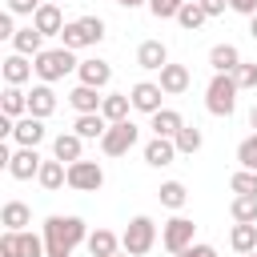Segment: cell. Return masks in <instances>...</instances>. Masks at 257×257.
I'll return each mask as SVG.
<instances>
[{"instance_id":"8","label":"cell","mask_w":257,"mask_h":257,"mask_svg":"<svg viewBox=\"0 0 257 257\" xmlns=\"http://www.w3.org/2000/svg\"><path fill=\"white\" fill-rule=\"evenodd\" d=\"M128 100H133L137 112H149V116H153V112L165 108V104H161V100H165V88H161L157 80H137V84L128 88Z\"/></svg>"},{"instance_id":"11","label":"cell","mask_w":257,"mask_h":257,"mask_svg":"<svg viewBox=\"0 0 257 257\" xmlns=\"http://www.w3.org/2000/svg\"><path fill=\"white\" fill-rule=\"evenodd\" d=\"M76 76H80V84H88V88H108V80H112V64L100 60V56H92V60H80Z\"/></svg>"},{"instance_id":"30","label":"cell","mask_w":257,"mask_h":257,"mask_svg":"<svg viewBox=\"0 0 257 257\" xmlns=\"http://www.w3.org/2000/svg\"><path fill=\"white\" fill-rule=\"evenodd\" d=\"M229 245H233L237 253H257V225H237V221H233Z\"/></svg>"},{"instance_id":"48","label":"cell","mask_w":257,"mask_h":257,"mask_svg":"<svg viewBox=\"0 0 257 257\" xmlns=\"http://www.w3.org/2000/svg\"><path fill=\"white\" fill-rule=\"evenodd\" d=\"M249 36L257 40V16H249Z\"/></svg>"},{"instance_id":"16","label":"cell","mask_w":257,"mask_h":257,"mask_svg":"<svg viewBox=\"0 0 257 257\" xmlns=\"http://www.w3.org/2000/svg\"><path fill=\"white\" fill-rule=\"evenodd\" d=\"M80 153H84V141H80L76 133H56V137H52V157H56V161L76 165V161H84Z\"/></svg>"},{"instance_id":"15","label":"cell","mask_w":257,"mask_h":257,"mask_svg":"<svg viewBox=\"0 0 257 257\" xmlns=\"http://www.w3.org/2000/svg\"><path fill=\"white\" fill-rule=\"evenodd\" d=\"M157 84L165 88V96H181V92H189L193 76H189V68H185V64H165V68H161V80H157Z\"/></svg>"},{"instance_id":"27","label":"cell","mask_w":257,"mask_h":257,"mask_svg":"<svg viewBox=\"0 0 257 257\" xmlns=\"http://www.w3.org/2000/svg\"><path fill=\"white\" fill-rule=\"evenodd\" d=\"M128 108H133V100H128V92H104V104H100V116H104L108 124H116V120H128Z\"/></svg>"},{"instance_id":"41","label":"cell","mask_w":257,"mask_h":257,"mask_svg":"<svg viewBox=\"0 0 257 257\" xmlns=\"http://www.w3.org/2000/svg\"><path fill=\"white\" fill-rule=\"evenodd\" d=\"M40 4H44V0H4V8H8L12 16H36Z\"/></svg>"},{"instance_id":"38","label":"cell","mask_w":257,"mask_h":257,"mask_svg":"<svg viewBox=\"0 0 257 257\" xmlns=\"http://www.w3.org/2000/svg\"><path fill=\"white\" fill-rule=\"evenodd\" d=\"M237 165L257 173V133H253V137H245V141L237 145Z\"/></svg>"},{"instance_id":"26","label":"cell","mask_w":257,"mask_h":257,"mask_svg":"<svg viewBox=\"0 0 257 257\" xmlns=\"http://www.w3.org/2000/svg\"><path fill=\"white\" fill-rule=\"evenodd\" d=\"M209 64H213V72H237V64H241L237 44H213L209 48Z\"/></svg>"},{"instance_id":"13","label":"cell","mask_w":257,"mask_h":257,"mask_svg":"<svg viewBox=\"0 0 257 257\" xmlns=\"http://www.w3.org/2000/svg\"><path fill=\"white\" fill-rule=\"evenodd\" d=\"M32 28H36L40 36H60V32H64V12H60V4H40L36 16H32Z\"/></svg>"},{"instance_id":"18","label":"cell","mask_w":257,"mask_h":257,"mask_svg":"<svg viewBox=\"0 0 257 257\" xmlns=\"http://www.w3.org/2000/svg\"><path fill=\"white\" fill-rule=\"evenodd\" d=\"M137 64H141L145 72H161V68L169 64V48H165L161 40H145V44L137 48Z\"/></svg>"},{"instance_id":"34","label":"cell","mask_w":257,"mask_h":257,"mask_svg":"<svg viewBox=\"0 0 257 257\" xmlns=\"http://www.w3.org/2000/svg\"><path fill=\"white\" fill-rule=\"evenodd\" d=\"M229 189H233V197H257V173L253 169H237L229 177Z\"/></svg>"},{"instance_id":"47","label":"cell","mask_w":257,"mask_h":257,"mask_svg":"<svg viewBox=\"0 0 257 257\" xmlns=\"http://www.w3.org/2000/svg\"><path fill=\"white\" fill-rule=\"evenodd\" d=\"M249 124H253V133H257V104L249 108Z\"/></svg>"},{"instance_id":"19","label":"cell","mask_w":257,"mask_h":257,"mask_svg":"<svg viewBox=\"0 0 257 257\" xmlns=\"http://www.w3.org/2000/svg\"><path fill=\"white\" fill-rule=\"evenodd\" d=\"M149 128H153V137H177L181 128H185V116L177 112V108H161V112H153L149 116Z\"/></svg>"},{"instance_id":"42","label":"cell","mask_w":257,"mask_h":257,"mask_svg":"<svg viewBox=\"0 0 257 257\" xmlns=\"http://www.w3.org/2000/svg\"><path fill=\"white\" fill-rule=\"evenodd\" d=\"M12 20H16V16H12V12H8V8H4V12H0V36H4V40H12V36H16V32H20V28H16V24H12Z\"/></svg>"},{"instance_id":"1","label":"cell","mask_w":257,"mask_h":257,"mask_svg":"<svg viewBox=\"0 0 257 257\" xmlns=\"http://www.w3.org/2000/svg\"><path fill=\"white\" fill-rule=\"evenodd\" d=\"M40 233H44L48 257H72V249H76L80 241H88V225H84L80 217H60V213H52V217L40 225Z\"/></svg>"},{"instance_id":"25","label":"cell","mask_w":257,"mask_h":257,"mask_svg":"<svg viewBox=\"0 0 257 257\" xmlns=\"http://www.w3.org/2000/svg\"><path fill=\"white\" fill-rule=\"evenodd\" d=\"M36 181H40V189L56 193V189H64V185H68V165L52 157V161H44V165H40V177H36Z\"/></svg>"},{"instance_id":"10","label":"cell","mask_w":257,"mask_h":257,"mask_svg":"<svg viewBox=\"0 0 257 257\" xmlns=\"http://www.w3.org/2000/svg\"><path fill=\"white\" fill-rule=\"evenodd\" d=\"M0 72H4V84H28L32 80V72H36V64L28 60V56H20V52H12V56H4L0 60Z\"/></svg>"},{"instance_id":"23","label":"cell","mask_w":257,"mask_h":257,"mask_svg":"<svg viewBox=\"0 0 257 257\" xmlns=\"http://www.w3.org/2000/svg\"><path fill=\"white\" fill-rule=\"evenodd\" d=\"M12 52H20V56H28V60H36L40 52H44V36L28 24V28H20L16 36H12Z\"/></svg>"},{"instance_id":"22","label":"cell","mask_w":257,"mask_h":257,"mask_svg":"<svg viewBox=\"0 0 257 257\" xmlns=\"http://www.w3.org/2000/svg\"><path fill=\"white\" fill-rule=\"evenodd\" d=\"M88 44H96V36L88 32V24L84 20H68L64 24V32H60V48H88Z\"/></svg>"},{"instance_id":"14","label":"cell","mask_w":257,"mask_h":257,"mask_svg":"<svg viewBox=\"0 0 257 257\" xmlns=\"http://www.w3.org/2000/svg\"><path fill=\"white\" fill-rule=\"evenodd\" d=\"M52 112H56V92H52V84H32V88H28V116L48 120Z\"/></svg>"},{"instance_id":"29","label":"cell","mask_w":257,"mask_h":257,"mask_svg":"<svg viewBox=\"0 0 257 257\" xmlns=\"http://www.w3.org/2000/svg\"><path fill=\"white\" fill-rule=\"evenodd\" d=\"M0 108H4V116H12V120L28 116V92H24V88H16V84H8V88H4Z\"/></svg>"},{"instance_id":"52","label":"cell","mask_w":257,"mask_h":257,"mask_svg":"<svg viewBox=\"0 0 257 257\" xmlns=\"http://www.w3.org/2000/svg\"><path fill=\"white\" fill-rule=\"evenodd\" d=\"M201 4H209V0H201Z\"/></svg>"},{"instance_id":"6","label":"cell","mask_w":257,"mask_h":257,"mask_svg":"<svg viewBox=\"0 0 257 257\" xmlns=\"http://www.w3.org/2000/svg\"><path fill=\"white\" fill-rule=\"evenodd\" d=\"M193 233H197V225H193L189 217H173V221L161 225V245H165L173 257H181V253L193 245Z\"/></svg>"},{"instance_id":"24","label":"cell","mask_w":257,"mask_h":257,"mask_svg":"<svg viewBox=\"0 0 257 257\" xmlns=\"http://www.w3.org/2000/svg\"><path fill=\"white\" fill-rule=\"evenodd\" d=\"M72 133H76L80 141H100V137L108 133V120H104L100 112H84V116L72 120Z\"/></svg>"},{"instance_id":"7","label":"cell","mask_w":257,"mask_h":257,"mask_svg":"<svg viewBox=\"0 0 257 257\" xmlns=\"http://www.w3.org/2000/svg\"><path fill=\"white\" fill-rule=\"evenodd\" d=\"M104 185V169L96 165V161H76V165H68V189H76V193H96Z\"/></svg>"},{"instance_id":"31","label":"cell","mask_w":257,"mask_h":257,"mask_svg":"<svg viewBox=\"0 0 257 257\" xmlns=\"http://www.w3.org/2000/svg\"><path fill=\"white\" fill-rule=\"evenodd\" d=\"M205 20H209V12H205V4H201V0H189V4L177 12V24H181L185 32H197Z\"/></svg>"},{"instance_id":"4","label":"cell","mask_w":257,"mask_h":257,"mask_svg":"<svg viewBox=\"0 0 257 257\" xmlns=\"http://www.w3.org/2000/svg\"><path fill=\"white\" fill-rule=\"evenodd\" d=\"M157 245V225H153V217H133L128 221V229L120 233V249L128 253V257H145L149 249Z\"/></svg>"},{"instance_id":"32","label":"cell","mask_w":257,"mask_h":257,"mask_svg":"<svg viewBox=\"0 0 257 257\" xmlns=\"http://www.w3.org/2000/svg\"><path fill=\"white\" fill-rule=\"evenodd\" d=\"M157 197H161V205H165V209H173V213H177V209H185V201H189V189H185L181 181H165Z\"/></svg>"},{"instance_id":"28","label":"cell","mask_w":257,"mask_h":257,"mask_svg":"<svg viewBox=\"0 0 257 257\" xmlns=\"http://www.w3.org/2000/svg\"><path fill=\"white\" fill-rule=\"evenodd\" d=\"M88 253L92 257H116V249H120V237L112 233V229H96V233H88Z\"/></svg>"},{"instance_id":"40","label":"cell","mask_w":257,"mask_h":257,"mask_svg":"<svg viewBox=\"0 0 257 257\" xmlns=\"http://www.w3.org/2000/svg\"><path fill=\"white\" fill-rule=\"evenodd\" d=\"M0 257H20V233H12V229L0 233Z\"/></svg>"},{"instance_id":"39","label":"cell","mask_w":257,"mask_h":257,"mask_svg":"<svg viewBox=\"0 0 257 257\" xmlns=\"http://www.w3.org/2000/svg\"><path fill=\"white\" fill-rule=\"evenodd\" d=\"M233 80H237V88H257V64L241 60V64H237V72H233Z\"/></svg>"},{"instance_id":"49","label":"cell","mask_w":257,"mask_h":257,"mask_svg":"<svg viewBox=\"0 0 257 257\" xmlns=\"http://www.w3.org/2000/svg\"><path fill=\"white\" fill-rule=\"evenodd\" d=\"M44 4H60V0H44Z\"/></svg>"},{"instance_id":"36","label":"cell","mask_w":257,"mask_h":257,"mask_svg":"<svg viewBox=\"0 0 257 257\" xmlns=\"http://www.w3.org/2000/svg\"><path fill=\"white\" fill-rule=\"evenodd\" d=\"M20 257H48V249H44V233L24 229V233H20Z\"/></svg>"},{"instance_id":"9","label":"cell","mask_w":257,"mask_h":257,"mask_svg":"<svg viewBox=\"0 0 257 257\" xmlns=\"http://www.w3.org/2000/svg\"><path fill=\"white\" fill-rule=\"evenodd\" d=\"M40 165H44V157H40L36 149H16L12 161H8V177H16V181H32V177H40Z\"/></svg>"},{"instance_id":"45","label":"cell","mask_w":257,"mask_h":257,"mask_svg":"<svg viewBox=\"0 0 257 257\" xmlns=\"http://www.w3.org/2000/svg\"><path fill=\"white\" fill-rule=\"evenodd\" d=\"M225 8H229V0H209V4H205V12H209V16H221Z\"/></svg>"},{"instance_id":"37","label":"cell","mask_w":257,"mask_h":257,"mask_svg":"<svg viewBox=\"0 0 257 257\" xmlns=\"http://www.w3.org/2000/svg\"><path fill=\"white\" fill-rule=\"evenodd\" d=\"M189 0H149V12L157 16V20H177V12L185 8Z\"/></svg>"},{"instance_id":"17","label":"cell","mask_w":257,"mask_h":257,"mask_svg":"<svg viewBox=\"0 0 257 257\" xmlns=\"http://www.w3.org/2000/svg\"><path fill=\"white\" fill-rule=\"evenodd\" d=\"M181 153H177V145L169 141V137H153L149 145H145V165H153V169H165V165H173Z\"/></svg>"},{"instance_id":"20","label":"cell","mask_w":257,"mask_h":257,"mask_svg":"<svg viewBox=\"0 0 257 257\" xmlns=\"http://www.w3.org/2000/svg\"><path fill=\"white\" fill-rule=\"evenodd\" d=\"M0 225L12 229V233H24V229L32 225V209H28L24 201H4V209H0Z\"/></svg>"},{"instance_id":"5","label":"cell","mask_w":257,"mask_h":257,"mask_svg":"<svg viewBox=\"0 0 257 257\" xmlns=\"http://www.w3.org/2000/svg\"><path fill=\"white\" fill-rule=\"evenodd\" d=\"M137 141H141V128H137L133 120H116V124H108V133L100 137V153H104V157H124Z\"/></svg>"},{"instance_id":"35","label":"cell","mask_w":257,"mask_h":257,"mask_svg":"<svg viewBox=\"0 0 257 257\" xmlns=\"http://www.w3.org/2000/svg\"><path fill=\"white\" fill-rule=\"evenodd\" d=\"M201 141H205V137H201V128H197V124H185V128H181V133L173 137L177 153H185V157H193V153L201 149Z\"/></svg>"},{"instance_id":"12","label":"cell","mask_w":257,"mask_h":257,"mask_svg":"<svg viewBox=\"0 0 257 257\" xmlns=\"http://www.w3.org/2000/svg\"><path fill=\"white\" fill-rule=\"evenodd\" d=\"M44 137H48V128H44V120H40V116H20V120H16V128H12V141H16L20 149H36Z\"/></svg>"},{"instance_id":"43","label":"cell","mask_w":257,"mask_h":257,"mask_svg":"<svg viewBox=\"0 0 257 257\" xmlns=\"http://www.w3.org/2000/svg\"><path fill=\"white\" fill-rule=\"evenodd\" d=\"M181 257H217V249H213V245H205V241H193Z\"/></svg>"},{"instance_id":"51","label":"cell","mask_w":257,"mask_h":257,"mask_svg":"<svg viewBox=\"0 0 257 257\" xmlns=\"http://www.w3.org/2000/svg\"><path fill=\"white\" fill-rule=\"evenodd\" d=\"M116 257H128V253H116Z\"/></svg>"},{"instance_id":"21","label":"cell","mask_w":257,"mask_h":257,"mask_svg":"<svg viewBox=\"0 0 257 257\" xmlns=\"http://www.w3.org/2000/svg\"><path fill=\"white\" fill-rule=\"evenodd\" d=\"M68 104L76 108V116H84V112H100V104H104V96H100V88H88V84H76V88L68 92Z\"/></svg>"},{"instance_id":"2","label":"cell","mask_w":257,"mask_h":257,"mask_svg":"<svg viewBox=\"0 0 257 257\" xmlns=\"http://www.w3.org/2000/svg\"><path fill=\"white\" fill-rule=\"evenodd\" d=\"M32 64H36L40 84H56V80H64L68 72H76V68H80V60L72 56V48H44Z\"/></svg>"},{"instance_id":"3","label":"cell","mask_w":257,"mask_h":257,"mask_svg":"<svg viewBox=\"0 0 257 257\" xmlns=\"http://www.w3.org/2000/svg\"><path fill=\"white\" fill-rule=\"evenodd\" d=\"M237 80H233V72H213V80H209V88H205V108L213 112V116H233V108H237Z\"/></svg>"},{"instance_id":"33","label":"cell","mask_w":257,"mask_h":257,"mask_svg":"<svg viewBox=\"0 0 257 257\" xmlns=\"http://www.w3.org/2000/svg\"><path fill=\"white\" fill-rule=\"evenodd\" d=\"M229 213H233L237 225H257V197H233Z\"/></svg>"},{"instance_id":"46","label":"cell","mask_w":257,"mask_h":257,"mask_svg":"<svg viewBox=\"0 0 257 257\" xmlns=\"http://www.w3.org/2000/svg\"><path fill=\"white\" fill-rule=\"evenodd\" d=\"M112 4H120V8H141V4H149V0H112Z\"/></svg>"},{"instance_id":"44","label":"cell","mask_w":257,"mask_h":257,"mask_svg":"<svg viewBox=\"0 0 257 257\" xmlns=\"http://www.w3.org/2000/svg\"><path fill=\"white\" fill-rule=\"evenodd\" d=\"M229 8L241 16H257V0H229Z\"/></svg>"},{"instance_id":"50","label":"cell","mask_w":257,"mask_h":257,"mask_svg":"<svg viewBox=\"0 0 257 257\" xmlns=\"http://www.w3.org/2000/svg\"><path fill=\"white\" fill-rule=\"evenodd\" d=\"M241 257H257V253H241Z\"/></svg>"}]
</instances>
